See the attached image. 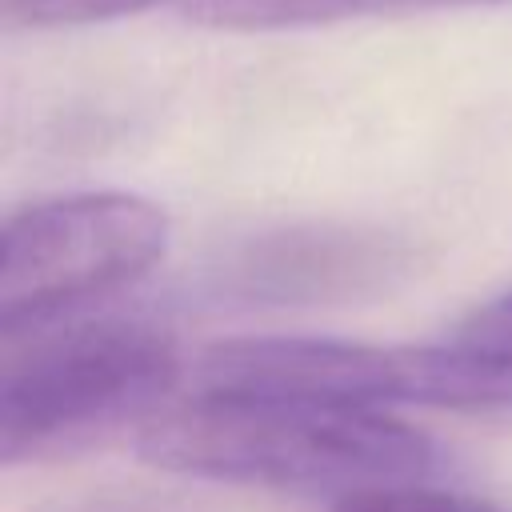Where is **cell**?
<instances>
[{
	"mask_svg": "<svg viewBox=\"0 0 512 512\" xmlns=\"http://www.w3.org/2000/svg\"><path fill=\"white\" fill-rule=\"evenodd\" d=\"M140 456L164 472L352 496L424 484L444 468L440 448L368 404L208 384L140 428Z\"/></svg>",
	"mask_w": 512,
	"mask_h": 512,
	"instance_id": "1",
	"label": "cell"
},
{
	"mask_svg": "<svg viewBox=\"0 0 512 512\" xmlns=\"http://www.w3.org/2000/svg\"><path fill=\"white\" fill-rule=\"evenodd\" d=\"M176 368L172 336L148 320H92L8 356L0 380L4 464L148 412L176 380Z\"/></svg>",
	"mask_w": 512,
	"mask_h": 512,
	"instance_id": "2",
	"label": "cell"
},
{
	"mask_svg": "<svg viewBox=\"0 0 512 512\" xmlns=\"http://www.w3.org/2000/svg\"><path fill=\"white\" fill-rule=\"evenodd\" d=\"M208 384L308 392L348 404L512 412V348H384L316 336H248L204 356Z\"/></svg>",
	"mask_w": 512,
	"mask_h": 512,
	"instance_id": "3",
	"label": "cell"
},
{
	"mask_svg": "<svg viewBox=\"0 0 512 512\" xmlns=\"http://www.w3.org/2000/svg\"><path fill=\"white\" fill-rule=\"evenodd\" d=\"M168 248V216L136 192H76L4 220L0 324L12 340L140 280Z\"/></svg>",
	"mask_w": 512,
	"mask_h": 512,
	"instance_id": "4",
	"label": "cell"
},
{
	"mask_svg": "<svg viewBox=\"0 0 512 512\" xmlns=\"http://www.w3.org/2000/svg\"><path fill=\"white\" fill-rule=\"evenodd\" d=\"M404 264V248L388 236L344 228H300L252 240L220 272L224 292L268 304L348 300L388 284Z\"/></svg>",
	"mask_w": 512,
	"mask_h": 512,
	"instance_id": "5",
	"label": "cell"
},
{
	"mask_svg": "<svg viewBox=\"0 0 512 512\" xmlns=\"http://www.w3.org/2000/svg\"><path fill=\"white\" fill-rule=\"evenodd\" d=\"M180 12L204 28L224 32H280L312 28L364 12H380L376 0H180Z\"/></svg>",
	"mask_w": 512,
	"mask_h": 512,
	"instance_id": "6",
	"label": "cell"
},
{
	"mask_svg": "<svg viewBox=\"0 0 512 512\" xmlns=\"http://www.w3.org/2000/svg\"><path fill=\"white\" fill-rule=\"evenodd\" d=\"M332 512H500V508L428 484H396V488H364L340 496Z\"/></svg>",
	"mask_w": 512,
	"mask_h": 512,
	"instance_id": "7",
	"label": "cell"
},
{
	"mask_svg": "<svg viewBox=\"0 0 512 512\" xmlns=\"http://www.w3.org/2000/svg\"><path fill=\"white\" fill-rule=\"evenodd\" d=\"M160 0H4V12L24 28H68L116 16H136Z\"/></svg>",
	"mask_w": 512,
	"mask_h": 512,
	"instance_id": "8",
	"label": "cell"
},
{
	"mask_svg": "<svg viewBox=\"0 0 512 512\" xmlns=\"http://www.w3.org/2000/svg\"><path fill=\"white\" fill-rule=\"evenodd\" d=\"M464 336H468V340H480V344L512 348V288H508L504 296H496L492 304H484V308L464 324Z\"/></svg>",
	"mask_w": 512,
	"mask_h": 512,
	"instance_id": "9",
	"label": "cell"
},
{
	"mask_svg": "<svg viewBox=\"0 0 512 512\" xmlns=\"http://www.w3.org/2000/svg\"><path fill=\"white\" fill-rule=\"evenodd\" d=\"M436 4H492V0H376L380 12H392V8H436Z\"/></svg>",
	"mask_w": 512,
	"mask_h": 512,
	"instance_id": "10",
	"label": "cell"
}]
</instances>
